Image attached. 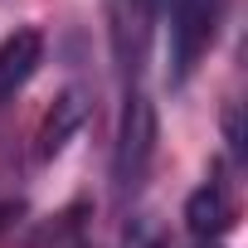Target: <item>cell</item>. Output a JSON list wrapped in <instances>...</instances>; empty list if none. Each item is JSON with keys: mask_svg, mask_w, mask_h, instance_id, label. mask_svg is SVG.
Returning a JSON list of instances; mask_svg holds the SVG:
<instances>
[{"mask_svg": "<svg viewBox=\"0 0 248 248\" xmlns=\"http://www.w3.org/2000/svg\"><path fill=\"white\" fill-rule=\"evenodd\" d=\"M156 161V107L141 88H127V107H122V127H117V151H112V180L117 195L132 200Z\"/></svg>", "mask_w": 248, "mask_h": 248, "instance_id": "1", "label": "cell"}, {"mask_svg": "<svg viewBox=\"0 0 248 248\" xmlns=\"http://www.w3.org/2000/svg\"><path fill=\"white\" fill-rule=\"evenodd\" d=\"M156 15H166L170 30V83H190L200 59L214 44L219 30V0H156Z\"/></svg>", "mask_w": 248, "mask_h": 248, "instance_id": "2", "label": "cell"}, {"mask_svg": "<svg viewBox=\"0 0 248 248\" xmlns=\"http://www.w3.org/2000/svg\"><path fill=\"white\" fill-rule=\"evenodd\" d=\"M156 0H112L107 5V34H112V59L117 73L127 78V88H137L146 54H151V34H156Z\"/></svg>", "mask_w": 248, "mask_h": 248, "instance_id": "3", "label": "cell"}, {"mask_svg": "<svg viewBox=\"0 0 248 248\" xmlns=\"http://www.w3.org/2000/svg\"><path fill=\"white\" fill-rule=\"evenodd\" d=\"M233 219H238V200H233L229 180L214 170V175L185 200V229H190L195 238H224V233L233 229Z\"/></svg>", "mask_w": 248, "mask_h": 248, "instance_id": "4", "label": "cell"}, {"mask_svg": "<svg viewBox=\"0 0 248 248\" xmlns=\"http://www.w3.org/2000/svg\"><path fill=\"white\" fill-rule=\"evenodd\" d=\"M39 63H44V34L39 30H15L0 44V107L25 93V83L39 73Z\"/></svg>", "mask_w": 248, "mask_h": 248, "instance_id": "5", "label": "cell"}, {"mask_svg": "<svg viewBox=\"0 0 248 248\" xmlns=\"http://www.w3.org/2000/svg\"><path fill=\"white\" fill-rule=\"evenodd\" d=\"M88 122V97H83V88H68V93H59L54 97V107L44 112V122H39V146H34V156L39 161H59L63 156V146L73 141V132Z\"/></svg>", "mask_w": 248, "mask_h": 248, "instance_id": "6", "label": "cell"}, {"mask_svg": "<svg viewBox=\"0 0 248 248\" xmlns=\"http://www.w3.org/2000/svg\"><path fill=\"white\" fill-rule=\"evenodd\" d=\"M190 248H224V238H195Z\"/></svg>", "mask_w": 248, "mask_h": 248, "instance_id": "7", "label": "cell"}, {"mask_svg": "<svg viewBox=\"0 0 248 248\" xmlns=\"http://www.w3.org/2000/svg\"><path fill=\"white\" fill-rule=\"evenodd\" d=\"M5 214H10V209H0V229H5Z\"/></svg>", "mask_w": 248, "mask_h": 248, "instance_id": "8", "label": "cell"}]
</instances>
